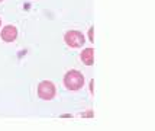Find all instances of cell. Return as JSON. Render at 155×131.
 <instances>
[{
  "label": "cell",
  "instance_id": "cell-1",
  "mask_svg": "<svg viewBox=\"0 0 155 131\" xmlns=\"http://www.w3.org/2000/svg\"><path fill=\"white\" fill-rule=\"evenodd\" d=\"M62 83H64V88L70 92H77L84 88L86 84V79L83 76V73L78 71V70H68L67 73L64 74V79H62Z\"/></svg>",
  "mask_w": 155,
  "mask_h": 131
},
{
  "label": "cell",
  "instance_id": "cell-2",
  "mask_svg": "<svg viewBox=\"0 0 155 131\" xmlns=\"http://www.w3.org/2000/svg\"><path fill=\"white\" fill-rule=\"evenodd\" d=\"M64 42L67 44L70 48H81L86 44V35L81 31L77 29H70L64 34Z\"/></svg>",
  "mask_w": 155,
  "mask_h": 131
},
{
  "label": "cell",
  "instance_id": "cell-3",
  "mask_svg": "<svg viewBox=\"0 0 155 131\" xmlns=\"http://www.w3.org/2000/svg\"><path fill=\"white\" fill-rule=\"evenodd\" d=\"M36 93L38 98L42 101H52L57 95V86L51 80H42L36 88Z\"/></svg>",
  "mask_w": 155,
  "mask_h": 131
},
{
  "label": "cell",
  "instance_id": "cell-4",
  "mask_svg": "<svg viewBox=\"0 0 155 131\" xmlns=\"http://www.w3.org/2000/svg\"><path fill=\"white\" fill-rule=\"evenodd\" d=\"M18 28L15 25H5L0 31V38L3 42H15L18 40Z\"/></svg>",
  "mask_w": 155,
  "mask_h": 131
},
{
  "label": "cell",
  "instance_id": "cell-5",
  "mask_svg": "<svg viewBox=\"0 0 155 131\" xmlns=\"http://www.w3.org/2000/svg\"><path fill=\"white\" fill-rule=\"evenodd\" d=\"M80 61L84 66H93L94 64V48L93 47H87V48L81 50Z\"/></svg>",
  "mask_w": 155,
  "mask_h": 131
},
{
  "label": "cell",
  "instance_id": "cell-6",
  "mask_svg": "<svg viewBox=\"0 0 155 131\" xmlns=\"http://www.w3.org/2000/svg\"><path fill=\"white\" fill-rule=\"evenodd\" d=\"M87 35H88V41H90V42H94V28H93V26L88 28Z\"/></svg>",
  "mask_w": 155,
  "mask_h": 131
},
{
  "label": "cell",
  "instance_id": "cell-7",
  "mask_svg": "<svg viewBox=\"0 0 155 131\" xmlns=\"http://www.w3.org/2000/svg\"><path fill=\"white\" fill-rule=\"evenodd\" d=\"M93 115H94V112H93V111H87V112H83V114H81V117H87V118H91L93 117Z\"/></svg>",
  "mask_w": 155,
  "mask_h": 131
},
{
  "label": "cell",
  "instance_id": "cell-8",
  "mask_svg": "<svg viewBox=\"0 0 155 131\" xmlns=\"http://www.w3.org/2000/svg\"><path fill=\"white\" fill-rule=\"evenodd\" d=\"M93 86H94V80H90V92L93 93Z\"/></svg>",
  "mask_w": 155,
  "mask_h": 131
},
{
  "label": "cell",
  "instance_id": "cell-9",
  "mask_svg": "<svg viewBox=\"0 0 155 131\" xmlns=\"http://www.w3.org/2000/svg\"><path fill=\"white\" fill-rule=\"evenodd\" d=\"M0 29H2V19H0Z\"/></svg>",
  "mask_w": 155,
  "mask_h": 131
},
{
  "label": "cell",
  "instance_id": "cell-10",
  "mask_svg": "<svg viewBox=\"0 0 155 131\" xmlns=\"http://www.w3.org/2000/svg\"><path fill=\"white\" fill-rule=\"evenodd\" d=\"M2 2H5V0H0V3H2Z\"/></svg>",
  "mask_w": 155,
  "mask_h": 131
}]
</instances>
